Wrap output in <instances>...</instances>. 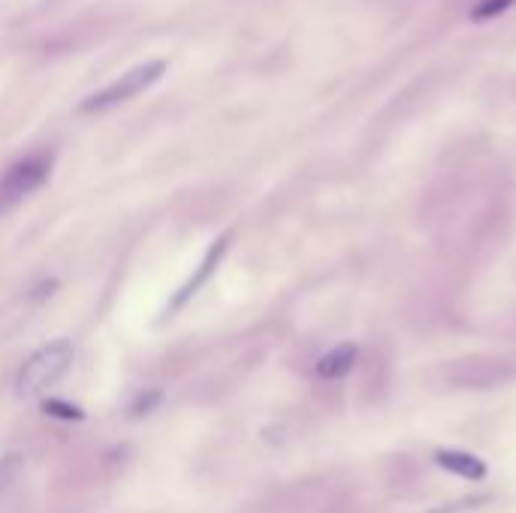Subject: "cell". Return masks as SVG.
Here are the masks:
<instances>
[{
    "label": "cell",
    "instance_id": "2",
    "mask_svg": "<svg viewBox=\"0 0 516 513\" xmlns=\"http://www.w3.org/2000/svg\"><path fill=\"white\" fill-rule=\"evenodd\" d=\"M73 345L67 338H58V341H49V345H43L40 351L31 354V360L22 366L19 372V396L25 399H34L40 393H46L49 387H55L73 366Z\"/></svg>",
    "mask_w": 516,
    "mask_h": 513
},
{
    "label": "cell",
    "instance_id": "3",
    "mask_svg": "<svg viewBox=\"0 0 516 513\" xmlns=\"http://www.w3.org/2000/svg\"><path fill=\"white\" fill-rule=\"evenodd\" d=\"M163 73H166V61H145V64H139V67L127 70L124 76H118L115 82H109L103 91L85 97V100L79 103V112H82V115L109 112V109H115V106L133 100L136 94L148 91L151 85H157V82L163 79Z\"/></svg>",
    "mask_w": 516,
    "mask_h": 513
},
{
    "label": "cell",
    "instance_id": "8",
    "mask_svg": "<svg viewBox=\"0 0 516 513\" xmlns=\"http://www.w3.org/2000/svg\"><path fill=\"white\" fill-rule=\"evenodd\" d=\"M43 411H46L49 417H61V420H85V414H82L76 405H67V402H61V399L43 402Z\"/></svg>",
    "mask_w": 516,
    "mask_h": 513
},
{
    "label": "cell",
    "instance_id": "5",
    "mask_svg": "<svg viewBox=\"0 0 516 513\" xmlns=\"http://www.w3.org/2000/svg\"><path fill=\"white\" fill-rule=\"evenodd\" d=\"M357 345H351V341H341V345H335V348H329L320 360H317V366H314V375L320 378V381H338V378H344L348 375L354 366H357Z\"/></svg>",
    "mask_w": 516,
    "mask_h": 513
},
{
    "label": "cell",
    "instance_id": "6",
    "mask_svg": "<svg viewBox=\"0 0 516 513\" xmlns=\"http://www.w3.org/2000/svg\"><path fill=\"white\" fill-rule=\"evenodd\" d=\"M435 465L462 477V480H483L486 477V462L474 453H465V450H438Z\"/></svg>",
    "mask_w": 516,
    "mask_h": 513
},
{
    "label": "cell",
    "instance_id": "7",
    "mask_svg": "<svg viewBox=\"0 0 516 513\" xmlns=\"http://www.w3.org/2000/svg\"><path fill=\"white\" fill-rule=\"evenodd\" d=\"M513 4H516V0H480V4L471 10V19H474V22L495 19V16H501V13H507Z\"/></svg>",
    "mask_w": 516,
    "mask_h": 513
},
{
    "label": "cell",
    "instance_id": "9",
    "mask_svg": "<svg viewBox=\"0 0 516 513\" xmlns=\"http://www.w3.org/2000/svg\"><path fill=\"white\" fill-rule=\"evenodd\" d=\"M160 399H163V396H160L157 390H154V393H145V396H139V399L133 402V408H130V414H133V417H142V414H151V411H154V408L160 405Z\"/></svg>",
    "mask_w": 516,
    "mask_h": 513
},
{
    "label": "cell",
    "instance_id": "1",
    "mask_svg": "<svg viewBox=\"0 0 516 513\" xmlns=\"http://www.w3.org/2000/svg\"><path fill=\"white\" fill-rule=\"evenodd\" d=\"M55 169V151L43 148L22 160H16L4 176H0V218L19 209L28 197H34L52 176Z\"/></svg>",
    "mask_w": 516,
    "mask_h": 513
},
{
    "label": "cell",
    "instance_id": "4",
    "mask_svg": "<svg viewBox=\"0 0 516 513\" xmlns=\"http://www.w3.org/2000/svg\"><path fill=\"white\" fill-rule=\"evenodd\" d=\"M227 248H230V233L227 236H221L218 242H212V248L206 251V257H203V263L197 266V272L188 278V284L185 287H179V293L172 296V302L166 305V317L169 314H176V311H182L200 290H203V284L215 275V269L221 266V260H224V254H227Z\"/></svg>",
    "mask_w": 516,
    "mask_h": 513
}]
</instances>
